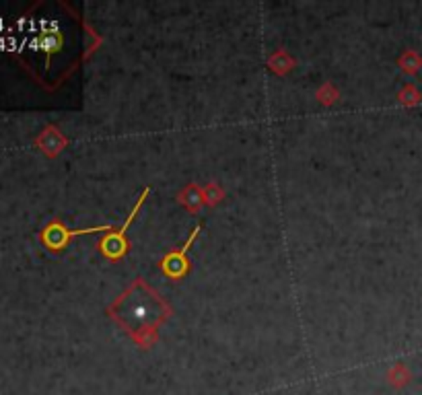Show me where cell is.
Listing matches in <instances>:
<instances>
[{
	"label": "cell",
	"mask_w": 422,
	"mask_h": 395,
	"mask_svg": "<svg viewBox=\"0 0 422 395\" xmlns=\"http://www.w3.org/2000/svg\"><path fill=\"white\" fill-rule=\"evenodd\" d=\"M126 311H128V319H132V324H148L150 322V317H155L157 315V311L153 309V301L150 299H146V301H142L141 305L139 303H128L126 305Z\"/></svg>",
	"instance_id": "cell-2"
},
{
	"label": "cell",
	"mask_w": 422,
	"mask_h": 395,
	"mask_svg": "<svg viewBox=\"0 0 422 395\" xmlns=\"http://www.w3.org/2000/svg\"><path fill=\"white\" fill-rule=\"evenodd\" d=\"M36 45L37 50L45 52L48 56L54 54V52H58L62 48V34H60V29L54 23L45 25V29H41L39 36H37Z\"/></svg>",
	"instance_id": "cell-1"
}]
</instances>
